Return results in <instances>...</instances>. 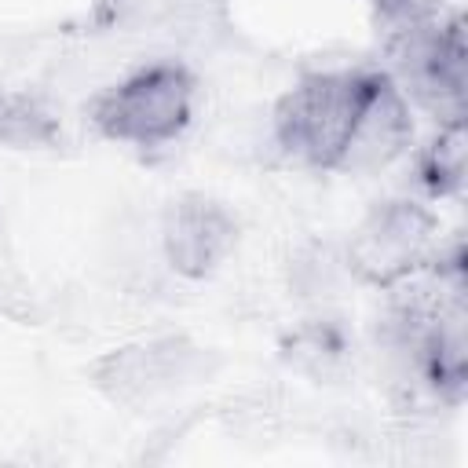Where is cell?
Returning <instances> with one entry per match:
<instances>
[{"mask_svg":"<svg viewBox=\"0 0 468 468\" xmlns=\"http://www.w3.org/2000/svg\"><path fill=\"white\" fill-rule=\"evenodd\" d=\"M377 80L380 73L303 77L274 110L278 143L314 168H336Z\"/></svg>","mask_w":468,"mask_h":468,"instance_id":"1","label":"cell"},{"mask_svg":"<svg viewBox=\"0 0 468 468\" xmlns=\"http://www.w3.org/2000/svg\"><path fill=\"white\" fill-rule=\"evenodd\" d=\"M190 102H194L190 73L176 62H161L110 88L95 102L91 121L106 139L132 146H161L186 128Z\"/></svg>","mask_w":468,"mask_h":468,"instance_id":"2","label":"cell"},{"mask_svg":"<svg viewBox=\"0 0 468 468\" xmlns=\"http://www.w3.org/2000/svg\"><path fill=\"white\" fill-rule=\"evenodd\" d=\"M431 234L435 223L420 205L388 201L355 230L347 260L362 278L388 285L420 267V260L431 252Z\"/></svg>","mask_w":468,"mask_h":468,"instance_id":"3","label":"cell"},{"mask_svg":"<svg viewBox=\"0 0 468 468\" xmlns=\"http://www.w3.org/2000/svg\"><path fill=\"white\" fill-rule=\"evenodd\" d=\"M234 216L219 201L201 194H186L183 201H176L165 219V256L186 278L212 274L234 249Z\"/></svg>","mask_w":468,"mask_h":468,"instance_id":"4","label":"cell"},{"mask_svg":"<svg viewBox=\"0 0 468 468\" xmlns=\"http://www.w3.org/2000/svg\"><path fill=\"white\" fill-rule=\"evenodd\" d=\"M194 362H197V347H190L186 340H150L106 355L95 377L113 399L139 402L183 384L194 373Z\"/></svg>","mask_w":468,"mask_h":468,"instance_id":"5","label":"cell"},{"mask_svg":"<svg viewBox=\"0 0 468 468\" xmlns=\"http://www.w3.org/2000/svg\"><path fill=\"white\" fill-rule=\"evenodd\" d=\"M410 135H413V124H410L406 95H402V88H395L391 77H380L369 102L362 106V117H358L351 143L336 168H344V172L384 168L388 161H395L406 150Z\"/></svg>","mask_w":468,"mask_h":468,"instance_id":"6","label":"cell"},{"mask_svg":"<svg viewBox=\"0 0 468 468\" xmlns=\"http://www.w3.org/2000/svg\"><path fill=\"white\" fill-rule=\"evenodd\" d=\"M58 135L55 113L29 91H0V143L15 150L51 146Z\"/></svg>","mask_w":468,"mask_h":468,"instance_id":"7","label":"cell"},{"mask_svg":"<svg viewBox=\"0 0 468 468\" xmlns=\"http://www.w3.org/2000/svg\"><path fill=\"white\" fill-rule=\"evenodd\" d=\"M424 176H428L431 190H439V194L461 186V179H464V128L461 124H446V132L435 139Z\"/></svg>","mask_w":468,"mask_h":468,"instance_id":"8","label":"cell"}]
</instances>
